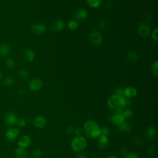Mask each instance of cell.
<instances>
[{
    "label": "cell",
    "instance_id": "cell-30",
    "mask_svg": "<svg viewBox=\"0 0 158 158\" xmlns=\"http://www.w3.org/2000/svg\"><path fill=\"white\" fill-rule=\"evenodd\" d=\"M16 125L19 127V128H23L26 125V121L23 118H17Z\"/></svg>",
    "mask_w": 158,
    "mask_h": 158
},
{
    "label": "cell",
    "instance_id": "cell-9",
    "mask_svg": "<svg viewBox=\"0 0 158 158\" xmlns=\"http://www.w3.org/2000/svg\"><path fill=\"white\" fill-rule=\"evenodd\" d=\"M28 87L31 91H38L43 87V82L39 78H33L29 82Z\"/></svg>",
    "mask_w": 158,
    "mask_h": 158
},
{
    "label": "cell",
    "instance_id": "cell-25",
    "mask_svg": "<svg viewBox=\"0 0 158 158\" xmlns=\"http://www.w3.org/2000/svg\"><path fill=\"white\" fill-rule=\"evenodd\" d=\"M127 58L130 62H135L138 60V56L135 52L129 51L127 54Z\"/></svg>",
    "mask_w": 158,
    "mask_h": 158
},
{
    "label": "cell",
    "instance_id": "cell-37",
    "mask_svg": "<svg viewBox=\"0 0 158 158\" xmlns=\"http://www.w3.org/2000/svg\"><path fill=\"white\" fill-rule=\"evenodd\" d=\"M123 89L122 88H117L115 90V94H118V95H120V96H123Z\"/></svg>",
    "mask_w": 158,
    "mask_h": 158
},
{
    "label": "cell",
    "instance_id": "cell-12",
    "mask_svg": "<svg viewBox=\"0 0 158 158\" xmlns=\"http://www.w3.org/2000/svg\"><path fill=\"white\" fill-rule=\"evenodd\" d=\"M31 138L28 135H23L22 136L19 141H18V146L20 148H27L28 147L30 146V145L31 144Z\"/></svg>",
    "mask_w": 158,
    "mask_h": 158
},
{
    "label": "cell",
    "instance_id": "cell-40",
    "mask_svg": "<svg viewBox=\"0 0 158 158\" xmlns=\"http://www.w3.org/2000/svg\"><path fill=\"white\" fill-rule=\"evenodd\" d=\"M75 158H88V157L87 156L85 155V154L81 153V154H79L77 155V156L75 157Z\"/></svg>",
    "mask_w": 158,
    "mask_h": 158
},
{
    "label": "cell",
    "instance_id": "cell-24",
    "mask_svg": "<svg viewBox=\"0 0 158 158\" xmlns=\"http://www.w3.org/2000/svg\"><path fill=\"white\" fill-rule=\"evenodd\" d=\"M18 76L21 80H25L28 78L29 73H28V70H27L26 69H22L19 70V71L18 72Z\"/></svg>",
    "mask_w": 158,
    "mask_h": 158
},
{
    "label": "cell",
    "instance_id": "cell-38",
    "mask_svg": "<svg viewBox=\"0 0 158 158\" xmlns=\"http://www.w3.org/2000/svg\"><path fill=\"white\" fill-rule=\"evenodd\" d=\"M151 151L150 152V154H150V155H152V154H154V152H155V148H153L152 146H149V147L148 148V152L149 151Z\"/></svg>",
    "mask_w": 158,
    "mask_h": 158
},
{
    "label": "cell",
    "instance_id": "cell-33",
    "mask_svg": "<svg viewBox=\"0 0 158 158\" xmlns=\"http://www.w3.org/2000/svg\"><path fill=\"white\" fill-rule=\"evenodd\" d=\"M158 29L156 28H155L153 31L152 32V34H151V36H152V39L155 41L156 42H157L158 41Z\"/></svg>",
    "mask_w": 158,
    "mask_h": 158
},
{
    "label": "cell",
    "instance_id": "cell-17",
    "mask_svg": "<svg viewBox=\"0 0 158 158\" xmlns=\"http://www.w3.org/2000/svg\"><path fill=\"white\" fill-rule=\"evenodd\" d=\"M157 133L156 128L154 126H151L148 128L145 133L146 138L148 140H152L155 138Z\"/></svg>",
    "mask_w": 158,
    "mask_h": 158
},
{
    "label": "cell",
    "instance_id": "cell-32",
    "mask_svg": "<svg viewBox=\"0 0 158 158\" xmlns=\"http://www.w3.org/2000/svg\"><path fill=\"white\" fill-rule=\"evenodd\" d=\"M110 133V128L107 126H104L101 128V135L107 136Z\"/></svg>",
    "mask_w": 158,
    "mask_h": 158
},
{
    "label": "cell",
    "instance_id": "cell-29",
    "mask_svg": "<svg viewBox=\"0 0 158 158\" xmlns=\"http://www.w3.org/2000/svg\"><path fill=\"white\" fill-rule=\"evenodd\" d=\"M151 72L155 76L158 75V62L154 61L151 65Z\"/></svg>",
    "mask_w": 158,
    "mask_h": 158
},
{
    "label": "cell",
    "instance_id": "cell-36",
    "mask_svg": "<svg viewBox=\"0 0 158 158\" xmlns=\"http://www.w3.org/2000/svg\"><path fill=\"white\" fill-rule=\"evenodd\" d=\"M106 25L104 21H100L98 23V28H99L100 29H104L106 27Z\"/></svg>",
    "mask_w": 158,
    "mask_h": 158
},
{
    "label": "cell",
    "instance_id": "cell-21",
    "mask_svg": "<svg viewBox=\"0 0 158 158\" xmlns=\"http://www.w3.org/2000/svg\"><path fill=\"white\" fill-rule=\"evenodd\" d=\"M117 127L118 129L123 133H129L132 130V125H131L130 123L127 121H125L123 123H122V124Z\"/></svg>",
    "mask_w": 158,
    "mask_h": 158
},
{
    "label": "cell",
    "instance_id": "cell-46",
    "mask_svg": "<svg viewBox=\"0 0 158 158\" xmlns=\"http://www.w3.org/2000/svg\"><path fill=\"white\" fill-rule=\"evenodd\" d=\"M155 158H158V157H157V156H156Z\"/></svg>",
    "mask_w": 158,
    "mask_h": 158
},
{
    "label": "cell",
    "instance_id": "cell-10",
    "mask_svg": "<svg viewBox=\"0 0 158 158\" xmlns=\"http://www.w3.org/2000/svg\"><path fill=\"white\" fill-rule=\"evenodd\" d=\"M31 31L36 35L44 34L46 31V27L41 23H35L31 26Z\"/></svg>",
    "mask_w": 158,
    "mask_h": 158
},
{
    "label": "cell",
    "instance_id": "cell-27",
    "mask_svg": "<svg viewBox=\"0 0 158 158\" xmlns=\"http://www.w3.org/2000/svg\"><path fill=\"white\" fill-rule=\"evenodd\" d=\"M5 65H6V67L7 69H14V68L15 67V62L14 59H13L12 58H7V59L6 60Z\"/></svg>",
    "mask_w": 158,
    "mask_h": 158
},
{
    "label": "cell",
    "instance_id": "cell-18",
    "mask_svg": "<svg viewBox=\"0 0 158 158\" xmlns=\"http://www.w3.org/2000/svg\"><path fill=\"white\" fill-rule=\"evenodd\" d=\"M23 56L27 62H31L35 58V53L31 49H27L23 52Z\"/></svg>",
    "mask_w": 158,
    "mask_h": 158
},
{
    "label": "cell",
    "instance_id": "cell-41",
    "mask_svg": "<svg viewBox=\"0 0 158 158\" xmlns=\"http://www.w3.org/2000/svg\"><path fill=\"white\" fill-rule=\"evenodd\" d=\"M131 105V101L130 99L126 98V107L127 106H130Z\"/></svg>",
    "mask_w": 158,
    "mask_h": 158
},
{
    "label": "cell",
    "instance_id": "cell-16",
    "mask_svg": "<svg viewBox=\"0 0 158 158\" xmlns=\"http://www.w3.org/2000/svg\"><path fill=\"white\" fill-rule=\"evenodd\" d=\"M88 14L86 9L83 8H80L76 11L75 14V18L77 20L81 21L86 19L88 17Z\"/></svg>",
    "mask_w": 158,
    "mask_h": 158
},
{
    "label": "cell",
    "instance_id": "cell-42",
    "mask_svg": "<svg viewBox=\"0 0 158 158\" xmlns=\"http://www.w3.org/2000/svg\"><path fill=\"white\" fill-rule=\"evenodd\" d=\"M25 93V91H24L23 89H20L19 91V94L20 93V96H23Z\"/></svg>",
    "mask_w": 158,
    "mask_h": 158
},
{
    "label": "cell",
    "instance_id": "cell-19",
    "mask_svg": "<svg viewBox=\"0 0 158 158\" xmlns=\"http://www.w3.org/2000/svg\"><path fill=\"white\" fill-rule=\"evenodd\" d=\"M15 155L17 158H28V153L26 149L20 147L15 150Z\"/></svg>",
    "mask_w": 158,
    "mask_h": 158
},
{
    "label": "cell",
    "instance_id": "cell-43",
    "mask_svg": "<svg viewBox=\"0 0 158 158\" xmlns=\"http://www.w3.org/2000/svg\"><path fill=\"white\" fill-rule=\"evenodd\" d=\"M106 158H117V157L114 155H109Z\"/></svg>",
    "mask_w": 158,
    "mask_h": 158
},
{
    "label": "cell",
    "instance_id": "cell-22",
    "mask_svg": "<svg viewBox=\"0 0 158 158\" xmlns=\"http://www.w3.org/2000/svg\"><path fill=\"white\" fill-rule=\"evenodd\" d=\"M123 116L125 120H129L132 119V118L134 116V112L133 111L130 109H125L122 112Z\"/></svg>",
    "mask_w": 158,
    "mask_h": 158
},
{
    "label": "cell",
    "instance_id": "cell-34",
    "mask_svg": "<svg viewBox=\"0 0 158 158\" xmlns=\"http://www.w3.org/2000/svg\"><path fill=\"white\" fill-rule=\"evenodd\" d=\"M74 130H75V128L73 127L70 125V126H68L66 127L65 131L68 135H72L74 133Z\"/></svg>",
    "mask_w": 158,
    "mask_h": 158
},
{
    "label": "cell",
    "instance_id": "cell-8",
    "mask_svg": "<svg viewBox=\"0 0 158 158\" xmlns=\"http://www.w3.org/2000/svg\"><path fill=\"white\" fill-rule=\"evenodd\" d=\"M89 40L91 42L95 45H99L102 43V36L97 30H93L89 33Z\"/></svg>",
    "mask_w": 158,
    "mask_h": 158
},
{
    "label": "cell",
    "instance_id": "cell-23",
    "mask_svg": "<svg viewBox=\"0 0 158 158\" xmlns=\"http://www.w3.org/2000/svg\"><path fill=\"white\" fill-rule=\"evenodd\" d=\"M86 2L90 7L96 9L101 5L102 0H86Z\"/></svg>",
    "mask_w": 158,
    "mask_h": 158
},
{
    "label": "cell",
    "instance_id": "cell-4",
    "mask_svg": "<svg viewBox=\"0 0 158 158\" xmlns=\"http://www.w3.org/2000/svg\"><path fill=\"white\" fill-rule=\"evenodd\" d=\"M138 34L143 38H147L149 36L151 29L149 25L145 22H141L138 27Z\"/></svg>",
    "mask_w": 158,
    "mask_h": 158
},
{
    "label": "cell",
    "instance_id": "cell-1",
    "mask_svg": "<svg viewBox=\"0 0 158 158\" xmlns=\"http://www.w3.org/2000/svg\"><path fill=\"white\" fill-rule=\"evenodd\" d=\"M107 104L114 112H122L126 107V98L123 96L114 94L108 98Z\"/></svg>",
    "mask_w": 158,
    "mask_h": 158
},
{
    "label": "cell",
    "instance_id": "cell-7",
    "mask_svg": "<svg viewBox=\"0 0 158 158\" xmlns=\"http://www.w3.org/2000/svg\"><path fill=\"white\" fill-rule=\"evenodd\" d=\"M110 121L113 124L118 126L126 120H125L122 112H114V113L110 115Z\"/></svg>",
    "mask_w": 158,
    "mask_h": 158
},
{
    "label": "cell",
    "instance_id": "cell-44",
    "mask_svg": "<svg viewBox=\"0 0 158 158\" xmlns=\"http://www.w3.org/2000/svg\"><path fill=\"white\" fill-rule=\"evenodd\" d=\"M1 78H2V72H1V71L0 70V80L1 79Z\"/></svg>",
    "mask_w": 158,
    "mask_h": 158
},
{
    "label": "cell",
    "instance_id": "cell-13",
    "mask_svg": "<svg viewBox=\"0 0 158 158\" xmlns=\"http://www.w3.org/2000/svg\"><path fill=\"white\" fill-rule=\"evenodd\" d=\"M136 94H137V90L133 86H128L123 89V96H124L125 98H128V99L133 98L136 96Z\"/></svg>",
    "mask_w": 158,
    "mask_h": 158
},
{
    "label": "cell",
    "instance_id": "cell-45",
    "mask_svg": "<svg viewBox=\"0 0 158 158\" xmlns=\"http://www.w3.org/2000/svg\"><path fill=\"white\" fill-rule=\"evenodd\" d=\"M91 158H99V157H96V156H93V157H91Z\"/></svg>",
    "mask_w": 158,
    "mask_h": 158
},
{
    "label": "cell",
    "instance_id": "cell-3",
    "mask_svg": "<svg viewBox=\"0 0 158 158\" xmlns=\"http://www.w3.org/2000/svg\"><path fill=\"white\" fill-rule=\"evenodd\" d=\"M88 144L87 139L83 135H76L72 139L70 146L75 152H81L86 148Z\"/></svg>",
    "mask_w": 158,
    "mask_h": 158
},
{
    "label": "cell",
    "instance_id": "cell-5",
    "mask_svg": "<svg viewBox=\"0 0 158 158\" xmlns=\"http://www.w3.org/2000/svg\"><path fill=\"white\" fill-rule=\"evenodd\" d=\"M20 134V130L15 128H10L5 133L6 138L9 141H14Z\"/></svg>",
    "mask_w": 158,
    "mask_h": 158
},
{
    "label": "cell",
    "instance_id": "cell-31",
    "mask_svg": "<svg viewBox=\"0 0 158 158\" xmlns=\"http://www.w3.org/2000/svg\"><path fill=\"white\" fill-rule=\"evenodd\" d=\"M31 155L34 158H39L41 156L42 152H41V150H40L38 149H36L33 150L31 152Z\"/></svg>",
    "mask_w": 158,
    "mask_h": 158
},
{
    "label": "cell",
    "instance_id": "cell-11",
    "mask_svg": "<svg viewBox=\"0 0 158 158\" xmlns=\"http://www.w3.org/2000/svg\"><path fill=\"white\" fill-rule=\"evenodd\" d=\"M17 117L15 113L12 112H7L4 117V122L6 124L9 126H12L16 124Z\"/></svg>",
    "mask_w": 158,
    "mask_h": 158
},
{
    "label": "cell",
    "instance_id": "cell-15",
    "mask_svg": "<svg viewBox=\"0 0 158 158\" xmlns=\"http://www.w3.org/2000/svg\"><path fill=\"white\" fill-rule=\"evenodd\" d=\"M65 24L63 20L60 19H57L55 21H54L52 23V29L55 32H60L62 31L64 28Z\"/></svg>",
    "mask_w": 158,
    "mask_h": 158
},
{
    "label": "cell",
    "instance_id": "cell-20",
    "mask_svg": "<svg viewBox=\"0 0 158 158\" xmlns=\"http://www.w3.org/2000/svg\"><path fill=\"white\" fill-rule=\"evenodd\" d=\"M10 46L6 43H2L0 44V56L4 57L10 54Z\"/></svg>",
    "mask_w": 158,
    "mask_h": 158
},
{
    "label": "cell",
    "instance_id": "cell-2",
    "mask_svg": "<svg viewBox=\"0 0 158 158\" xmlns=\"http://www.w3.org/2000/svg\"><path fill=\"white\" fill-rule=\"evenodd\" d=\"M83 131L86 137L90 139H96L101 135V128L93 120H88L85 122Z\"/></svg>",
    "mask_w": 158,
    "mask_h": 158
},
{
    "label": "cell",
    "instance_id": "cell-28",
    "mask_svg": "<svg viewBox=\"0 0 158 158\" xmlns=\"http://www.w3.org/2000/svg\"><path fill=\"white\" fill-rule=\"evenodd\" d=\"M14 83V79L12 77H7L3 80V85L6 87L11 86Z\"/></svg>",
    "mask_w": 158,
    "mask_h": 158
},
{
    "label": "cell",
    "instance_id": "cell-39",
    "mask_svg": "<svg viewBox=\"0 0 158 158\" xmlns=\"http://www.w3.org/2000/svg\"><path fill=\"white\" fill-rule=\"evenodd\" d=\"M81 130L80 129V128H75V130H74V133L76 135H81Z\"/></svg>",
    "mask_w": 158,
    "mask_h": 158
},
{
    "label": "cell",
    "instance_id": "cell-14",
    "mask_svg": "<svg viewBox=\"0 0 158 158\" xmlns=\"http://www.w3.org/2000/svg\"><path fill=\"white\" fill-rule=\"evenodd\" d=\"M97 143L98 146L101 149H104L109 144V138L107 136L100 135L98 138Z\"/></svg>",
    "mask_w": 158,
    "mask_h": 158
},
{
    "label": "cell",
    "instance_id": "cell-35",
    "mask_svg": "<svg viewBox=\"0 0 158 158\" xmlns=\"http://www.w3.org/2000/svg\"><path fill=\"white\" fill-rule=\"evenodd\" d=\"M125 158H139V156L136 154H135V153L131 152V153L128 154L125 156Z\"/></svg>",
    "mask_w": 158,
    "mask_h": 158
},
{
    "label": "cell",
    "instance_id": "cell-26",
    "mask_svg": "<svg viewBox=\"0 0 158 158\" xmlns=\"http://www.w3.org/2000/svg\"><path fill=\"white\" fill-rule=\"evenodd\" d=\"M67 27L70 30H75L78 27V23L74 20H70L67 23Z\"/></svg>",
    "mask_w": 158,
    "mask_h": 158
},
{
    "label": "cell",
    "instance_id": "cell-6",
    "mask_svg": "<svg viewBox=\"0 0 158 158\" xmlns=\"http://www.w3.org/2000/svg\"><path fill=\"white\" fill-rule=\"evenodd\" d=\"M47 124V120L45 117L43 115H38L33 120V126L38 129L44 128Z\"/></svg>",
    "mask_w": 158,
    "mask_h": 158
}]
</instances>
